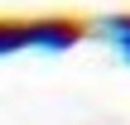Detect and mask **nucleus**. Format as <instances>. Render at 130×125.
I'll list each match as a JSON object with an SVG mask.
<instances>
[{"label": "nucleus", "instance_id": "f03ea898", "mask_svg": "<svg viewBox=\"0 0 130 125\" xmlns=\"http://www.w3.org/2000/svg\"><path fill=\"white\" fill-rule=\"evenodd\" d=\"M92 29H96V34H101V39L130 63V14H106V19H96Z\"/></svg>", "mask_w": 130, "mask_h": 125}, {"label": "nucleus", "instance_id": "f257e3e1", "mask_svg": "<svg viewBox=\"0 0 130 125\" xmlns=\"http://www.w3.org/2000/svg\"><path fill=\"white\" fill-rule=\"evenodd\" d=\"M92 34L87 19L77 14H34V19H0V58L14 53H68Z\"/></svg>", "mask_w": 130, "mask_h": 125}]
</instances>
